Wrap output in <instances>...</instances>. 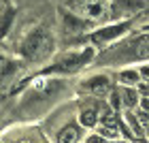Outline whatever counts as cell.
<instances>
[{
	"label": "cell",
	"mask_w": 149,
	"mask_h": 143,
	"mask_svg": "<svg viewBox=\"0 0 149 143\" xmlns=\"http://www.w3.org/2000/svg\"><path fill=\"white\" fill-rule=\"evenodd\" d=\"M51 51V36L47 34L45 30H36L24 41L22 45V53L26 58H32V60H40L43 56Z\"/></svg>",
	"instance_id": "1"
},
{
	"label": "cell",
	"mask_w": 149,
	"mask_h": 143,
	"mask_svg": "<svg viewBox=\"0 0 149 143\" xmlns=\"http://www.w3.org/2000/svg\"><path fill=\"white\" fill-rule=\"evenodd\" d=\"M128 30V24H119V26H109V28H104V30H98L96 34L92 36L94 43H104V41H111L115 36H119L121 32H126Z\"/></svg>",
	"instance_id": "2"
},
{
	"label": "cell",
	"mask_w": 149,
	"mask_h": 143,
	"mask_svg": "<svg viewBox=\"0 0 149 143\" xmlns=\"http://www.w3.org/2000/svg\"><path fill=\"white\" fill-rule=\"evenodd\" d=\"M94 56V51L92 49H85L83 53H81V56H70L68 60H66V62L62 64V69H66V71H72V69H79L81 64H85L87 60H90Z\"/></svg>",
	"instance_id": "3"
},
{
	"label": "cell",
	"mask_w": 149,
	"mask_h": 143,
	"mask_svg": "<svg viewBox=\"0 0 149 143\" xmlns=\"http://www.w3.org/2000/svg\"><path fill=\"white\" fill-rule=\"evenodd\" d=\"M77 139H79V130L74 126H66L58 135V143H77Z\"/></svg>",
	"instance_id": "4"
},
{
	"label": "cell",
	"mask_w": 149,
	"mask_h": 143,
	"mask_svg": "<svg viewBox=\"0 0 149 143\" xmlns=\"http://www.w3.org/2000/svg\"><path fill=\"white\" fill-rule=\"evenodd\" d=\"M87 88H90L94 94H104L107 90H109V81H107L104 77H96V79H92L90 83H87Z\"/></svg>",
	"instance_id": "5"
},
{
	"label": "cell",
	"mask_w": 149,
	"mask_h": 143,
	"mask_svg": "<svg viewBox=\"0 0 149 143\" xmlns=\"http://www.w3.org/2000/svg\"><path fill=\"white\" fill-rule=\"evenodd\" d=\"M98 120V113L94 111V109H85L83 113H81V124L83 126H94Z\"/></svg>",
	"instance_id": "6"
},
{
	"label": "cell",
	"mask_w": 149,
	"mask_h": 143,
	"mask_svg": "<svg viewBox=\"0 0 149 143\" xmlns=\"http://www.w3.org/2000/svg\"><path fill=\"white\" fill-rule=\"evenodd\" d=\"M136 100H139V96H136V92H134V90H130V88L124 90V103L128 107H134V105H136Z\"/></svg>",
	"instance_id": "7"
},
{
	"label": "cell",
	"mask_w": 149,
	"mask_h": 143,
	"mask_svg": "<svg viewBox=\"0 0 149 143\" xmlns=\"http://www.w3.org/2000/svg\"><path fill=\"white\" fill-rule=\"evenodd\" d=\"M13 69H15V66H13L11 62H6V60L4 58H0V81H2L4 77H6V75H9Z\"/></svg>",
	"instance_id": "8"
},
{
	"label": "cell",
	"mask_w": 149,
	"mask_h": 143,
	"mask_svg": "<svg viewBox=\"0 0 149 143\" xmlns=\"http://www.w3.org/2000/svg\"><path fill=\"white\" fill-rule=\"evenodd\" d=\"M124 83H136L139 81V75L134 73V71H126V73H121V77H119Z\"/></svg>",
	"instance_id": "9"
},
{
	"label": "cell",
	"mask_w": 149,
	"mask_h": 143,
	"mask_svg": "<svg viewBox=\"0 0 149 143\" xmlns=\"http://www.w3.org/2000/svg\"><path fill=\"white\" fill-rule=\"evenodd\" d=\"M11 19H13V9H6V13H4V17H2V26H0V32H4L6 28H9Z\"/></svg>",
	"instance_id": "10"
},
{
	"label": "cell",
	"mask_w": 149,
	"mask_h": 143,
	"mask_svg": "<svg viewBox=\"0 0 149 143\" xmlns=\"http://www.w3.org/2000/svg\"><path fill=\"white\" fill-rule=\"evenodd\" d=\"M128 122L132 124V130L136 132V135H143V128H139V124H136V118H134V115H128Z\"/></svg>",
	"instance_id": "11"
},
{
	"label": "cell",
	"mask_w": 149,
	"mask_h": 143,
	"mask_svg": "<svg viewBox=\"0 0 149 143\" xmlns=\"http://www.w3.org/2000/svg\"><path fill=\"white\" fill-rule=\"evenodd\" d=\"M102 135H107V137H113V135H115V130L107 126V128H102Z\"/></svg>",
	"instance_id": "12"
},
{
	"label": "cell",
	"mask_w": 149,
	"mask_h": 143,
	"mask_svg": "<svg viewBox=\"0 0 149 143\" xmlns=\"http://www.w3.org/2000/svg\"><path fill=\"white\" fill-rule=\"evenodd\" d=\"M87 143H104V141H102V139H100V137H92V139H90V141H87Z\"/></svg>",
	"instance_id": "13"
},
{
	"label": "cell",
	"mask_w": 149,
	"mask_h": 143,
	"mask_svg": "<svg viewBox=\"0 0 149 143\" xmlns=\"http://www.w3.org/2000/svg\"><path fill=\"white\" fill-rule=\"evenodd\" d=\"M22 143H28V141H22Z\"/></svg>",
	"instance_id": "14"
},
{
	"label": "cell",
	"mask_w": 149,
	"mask_h": 143,
	"mask_svg": "<svg viewBox=\"0 0 149 143\" xmlns=\"http://www.w3.org/2000/svg\"><path fill=\"white\" fill-rule=\"evenodd\" d=\"M117 143H119V141H117Z\"/></svg>",
	"instance_id": "15"
}]
</instances>
